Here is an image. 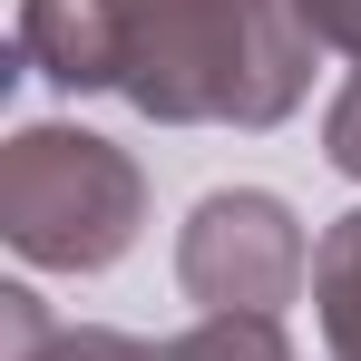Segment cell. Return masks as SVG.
Instances as JSON below:
<instances>
[{"label":"cell","instance_id":"1","mask_svg":"<svg viewBox=\"0 0 361 361\" xmlns=\"http://www.w3.org/2000/svg\"><path fill=\"white\" fill-rule=\"evenodd\" d=\"M312 59L293 0H137L118 98L157 127H283L312 98Z\"/></svg>","mask_w":361,"mask_h":361},{"label":"cell","instance_id":"2","mask_svg":"<svg viewBox=\"0 0 361 361\" xmlns=\"http://www.w3.org/2000/svg\"><path fill=\"white\" fill-rule=\"evenodd\" d=\"M147 225V176L98 127H20L0 147V244L39 274H108Z\"/></svg>","mask_w":361,"mask_h":361},{"label":"cell","instance_id":"3","mask_svg":"<svg viewBox=\"0 0 361 361\" xmlns=\"http://www.w3.org/2000/svg\"><path fill=\"white\" fill-rule=\"evenodd\" d=\"M176 283H185L195 312H264V322H283V302L312 283V244H302L283 195L215 185L176 225Z\"/></svg>","mask_w":361,"mask_h":361},{"label":"cell","instance_id":"4","mask_svg":"<svg viewBox=\"0 0 361 361\" xmlns=\"http://www.w3.org/2000/svg\"><path fill=\"white\" fill-rule=\"evenodd\" d=\"M118 49H127V10L118 0H20V59L68 98L118 88Z\"/></svg>","mask_w":361,"mask_h":361},{"label":"cell","instance_id":"5","mask_svg":"<svg viewBox=\"0 0 361 361\" xmlns=\"http://www.w3.org/2000/svg\"><path fill=\"white\" fill-rule=\"evenodd\" d=\"M0 332H10V361H166V342H137V332L49 322L30 283H10V293H0Z\"/></svg>","mask_w":361,"mask_h":361},{"label":"cell","instance_id":"6","mask_svg":"<svg viewBox=\"0 0 361 361\" xmlns=\"http://www.w3.org/2000/svg\"><path fill=\"white\" fill-rule=\"evenodd\" d=\"M312 322H322L332 361H361V205L332 215L312 244Z\"/></svg>","mask_w":361,"mask_h":361},{"label":"cell","instance_id":"7","mask_svg":"<svg viewBox=\"0 0 361 361\" xmlns=\"http://www.w3.org/2000/svg\"><path fill=\"white\" fill-rule=\"evenodd\" d=\"M166 361H293V342H283V322H264V312H205L195 332L166 342Z\"/></svg>","mask_w":361,"mask_h":361},{"label":"cell","instance_id":"8","mask_svg":"<svg viewBox=\"0 0 361 361\" xmlns=\"http://www.w3.org/2000/svg\"><path fill=\"white\" fill-rule=\"evenodd\" d=\"M322 157H332L342 176H361V68L332 88V108H322Z\"/></svg>","mask_w":361,"mask_h":361},{"label":"cell","instance_id":"9","mask_svg":"<svg viewBox=\"0 0 361 361\" xmlns=\"http://www.w3.org/2000/svg\"><path fill=\"white\" fill-rule=\"evenodd\" d=\"M302 30H312V49H332V59L361 68V0H293Z\"/></svg>","mask_w":361,"mask_h":361},{"label":"cell","instance_id":"10","mask_svg":"<svg viewBox=\"0 0 361 361\" xmlns=\"http://www.w3.org/2000/svg\"><path fill=\"white\" fill-rule=\"evenodd\" d=\"M118 10H137V0H118Z\"/></svg>","mask_w":361,"mask_h":361}]
</instances>
